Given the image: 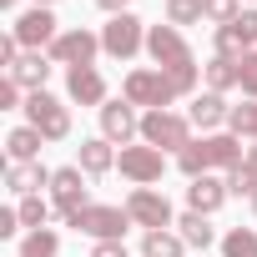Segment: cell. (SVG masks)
<instances>
[{"label":"cell","instance_id":"1","mask_svg":"<svg viewBox=\"0 0 257 257\" xmlns=\"http://www.w3.org/2000/svg\"><path fill=\"white\" fill-rule=\"evenodd\" d=\"M66 227H76V232H86L91 242H121L126 237V227H137L132 222V212L126 207H106V202H91V207H81Z\"/></svg>","mask_w":257,"mask_h":257},{"label":"cell","instance_id":"2","mask_svg":"<svg viewBox=\"0 0 257 257\" xmlns=\"http://www.w3.org/2000/svg\"><path fill=\"white\" fill-rule=\"evenodd\" d=\"M121 96L132 101V106H147V111H172V101H177L172 81H167L157 66H137L132 76L121 81Z\"/></svg>","mask_w":257,"mask_h":257},{"label":"cell","instance_id":"3","mask_svg":"<svg viewBox=\"0 0 257 257\" xmlns=\"http://www.w3.org/2000/svg\"><path fill=\"white\" fill-rule=\"evenodd\" d=\"M142 142L157 147V152H187V147H192V116L147 111V116H142Z\"/></svg>","mask_w":257,"mask_h":257},{"label":"cell","instance_id":"4","mask_svg":"<svg viewBox=\"0 0 257 257\" xmlns=\"http://www.w3.org/2000/svg\"><path fill=\"white\" fill-rule=\"evenodd\" d=\"M21 111H26V126H36L46 142H66V137H71V111H66V101H56L51 91H31Z\"/></svg>","mask_w":257,"mask_h":257},{"label":"cell","instance_id":"5","mask_svg":"<svg viewBox=\"0 0 257 257\" xmlns=\"http://www.w3.org/2000/svg\"><path fill=\"white\" fill-rule=\"evenodd\" d=\"M101 51L111 56V61H132L137 51H147V26L126 11V16H111L106 26H101Z\"/></svg>","mask_w":257,"mask_h":257},{"label":"cell","instance_id":"6","mask_svg":"<svg viewBox=\"0 0 257 257\" xmlns=\"http://www.w3.org/2000/svg\"><path fill=\"white\" fill-rule=\"evenodd\" d=\"M126 212H132V222L147 227V232H167V227H177V212H172V202H167L157 187H137L132 197H126Z\"/></svg>","mask_w":257,"mask_h":257},{"label":"cell","instance_id":"7","mask_svg":"<svg viewBox=\"0 0 257 257\" xmlns=\"http://www.w3.org/2000/svg\"><path fill=\"white\" fill-rule=\"evenodd\" d=\"M96 51H101V36H96V31H86V26H66L46 56H51L56 66H66V71H71V66H91V61H96Z\"/></svg>","mask_w":257,"mask_h":257},{"label":"cell","instance_id":"8","mask_svg":"<svg viewBox=\"0 0 257 257\" xmlns=\"http://www.w3.org/2000/svg\"><path fill=\"white\" fill-rule=\"evenodd\" d=\"M11 36L21 41V51H51L56 36H61V21L51 16V6H36V11H26V16L11 26Z\"/></svg>","mask_w":257,"mask_h":257},{"label":"cell","instance_id":"9","mask_svg":"<svg viewBox=\"0 0 257 257\" xmlns=\"http://www.w3.org/2000/svg\"><path fill=\"white\" fill-rule=\"evenodd\" d=\"M147 56L157 61V71H172V66L197 61L192 46H187V36H182L177 26H147Z\"/></svg>","mask_w":257,"mask_h":257},{"label":"cell","instance_id":"10","mask_svg":"<svg viewBox=\"0 0 257 257\" xmlns=\"http://www.w3.org/2000/svg\"><path fill=\"white\" fill-rule=\"evenodd\" d=\"M116 167H121L126 182L152 187V182H162V172H167V152H157V147H147V142H142V147H121Z\"/></svg>","mask_w":257,"mask_h":257},{"label":"cell","instance_id":"11","mask_svg":"<svg viewBox=\"0 0 257 257\" xmlns=\"http://www.w3.org/2000/svg\"><path fill=\"white\" fill-rule=\"evenodd\" d=\"M51 207L71 222L81 207H91V197H86V172L81 167H56V177H51Z\"/></svg>","mask_w":257,"mask_h":257},{"label":"cell","instance_id":"12","mask_svg":"<svg viewBox=\"0 0 257 257\" xmlns=\"http://www.w3.org/2000/svg\"><path fill=\"white\" fill-rule=\"evenodd\" d=\"M101 137L111 147H132V137H142V116H137V106L126 96H116V101L101 106Z\"/></svg>","mask_w":257,"mask_h":257},{"label":"cell","instance_id":"13","mask_svg":"<svg viewBox=\"0 0 257 257\" xmlns=\"http://www.w3.org/2000/svg\"><path fill=\"white\" fill-rule=\"evenodd\" d=\"M252 46H257V11H242L232 26H222V31H217V56L242 61Z\"/></svg>","mask_w":257,"mask_h":257},{"label":"cell","instance_id":"14","mask_svg":"<svg viewBox=\"0 0 257 257\" xmlns=\"http://www.w3.org/2000/svg\"><path fill=\"white\" fill-rule=\"evenodd\" d=\"M66 96L76 101V106H106V81H101V71L96 66H71L66 71Z\"/></svg>","mask_w":257,"mask_h":257},{"label":"cell","instance_id":"15","mask_svg":"<svg viewBox=\"0 0 257 257\" xmlns=\"http://www.w3.org/2000/svg\"><path fill=\"white\" fill-rule=\"evenodd\" d=\"M51 66H56V61H51L46 51H21V61H16L6 76H11V81H16L26 96H31V91H46V76H51Z\"/></svg>","mask_w":257,"mask_h":257},{"label":"cell","instance_id":"16","mask_svg":"<svg viewBox=\"0 0 257 257\" xmlns=\"http://www.w3.org/2000/svg\"><path fill=\"white\" fill-rule=\"evenodd\" d=\"M232 192H227V177H197L192 187H187V212H202V217H212V212H222V202H227Z\"/></svg>","mask_w":257,"mask_h":257},{"label":"cell","instance_id":"17","mask_svg":"<svg viewBox=\"0 0 257 257\" xmlns=\"http://www.w3.org/2000/svg\"><path fill=\"white\" fill-rule=\"evenodd\" d=\"M51 177L56 172H46L41 162H11L6 167V187L16 197H41V187H51Z\"/></svg>","mask_w":257,"mask_h":257},{"label":"cell","instance_id":"18","mask_svg":"<svg viewBox=\"0 0 257 257\" xmlns=\"http://www.w3.org/2000/svg\"><path fill=\"white\" fill-rule=\"evenodd\" d=\"M187 116H192V126H202V132H217V126H227L232 106H227V96H217V91H197Z\"/></svg>","mask_w":257,"mask_h":257},{"label":"cell","instance_id":"19","mask_svg":"<svg viewBox=\"0 0 257 257\" xmlns=\"http://www.w3.org/2000/svg\"><path fill=\"white\" fill-rule=\"evenodd\" d=\"M202 142H207L212 172H237V167H242V157H247L242 137H232V132H212V137H202Z\"/></svg>","mask_w":257,"mask_h":257},{"label":"cell","instance_id":"20","mask_svg":"<svg viewBox=\"0 0 257 257\" xmlns=\"http://www.w3.org/2000/svg\"><path fill=\"white\" fill-rule=\"evenodd\" d=\"M116 157H121V152H116L106 137H91V142H81V162H76V167H81L86 177H106V172L116 167Z\"/></svg>","mask_w":257,"mask_h":257},{"label":"cell","instance_id":"21","mask_svg":"<svg viewBox=\"0 0 257 257\" xmlns=\"http://www.w3.org/2000/svg\"><path fill=\"white\" fill-rule=\"evenodd\" d=\"M177 237H182L187 247H197V252H207L212 242H222V237L212 232V222H207L202 212H182V217H177Z\"/></svg>","mask_w":257,"mask_h":257},{"label":"cell","instance_id":"22","mask_svg":"<svg viewBox=\"0 0 257 257\" xmlns=\"http://www.w3.org/2000/svg\"><path fill=\"white\" fill-rule=\"evenodd\" d=\"M41 132H36V126H16V132L6 137V157L11 162H41Z\"/></svg>","mask_w":257,"mask_h":257},{"label":"cell","instance_id":"23","mask_svg":"<svg viewBox=\"0 0 257 257\" xmlns=\"http://www.w3.org/2000/svg\"><path fill=\"white\" fill-rule=\"evenodd\" d=\"M202 76H207V91H217V96L237 91V61H232V56H212V61L202 66Z\"/></svg>","mask_w":257,"mask_h":257},{"label":"cell","instance_id":"24","mask_svg":"<svg viewBox=\"0 0 257 257\" xmlns=\"http://www.w3.org/2000/svg\"><path fill=\"white\" fill-rule=\"evenodd\" d=\"M61 252V232L56 227H36L21 237V257H56Z\"/></svg>","mask_w":257,"mask_h":257},{"label":"cell","instance_id":"25","mask_svg":"<svg viewBox=\"0 0 257 257\" xmlns=\"http://www.w3.org/2000/svg\"><path fill=\"white\" fill-rule=\"evenodd\" d=\"M142 257H187V242L177 232H147L142 237Z\"/></svg>","mask_w":257,"mask_h":257},{"label":"cell","instance_id":"26","mask_svg":"<svg viewBox=\"0 0 257 257\" xmlns=\"http://www.w3.org/2000/svg\"><path fill=\"white\" fill-rule=\"evenodd\" d=\"M177 172H182V177H192V182H197V177H207V172H212L207 142H192L187 152H177Z\"/></svg>","mask_w":257,"mask_h":257},{"label":"cell","instance_id":"27","mask_svg":"<svg viewBox=\"0 0 257 257\" xmlns=\"http://www.w3.org/2000/svg\"><path fill=\"white\" fill-rule=\"evenodd\" d=\"M227 132H232V137H242V142H257V101H242V106H232V116H227Z\"/></svg>","mask_w":257,"mask_h":257},{"label":"cell","instance_id":"28","mask_svg":"<svg viewBox=\"0 0 257 257\" xmlns=\"http://www.w3.org/2000/svg\"><path fill=\"white\" fill-rule=\"evenodd\" d=\"M222 257H257V232H252V227L222 232Z\"/></svg>","mask_w":257,"mask_h":257},{"label":"cell","instance_id":"29","mask_svg":"<svg viewBox=\"0 0 257 257\" xmlns=\"http://www.w3.org/2000/svg\"><path fill=\"white\" fill-rule=\"evenodd\" d=\"M167 81H172V91H177V101L182 96H197V81H202V66L197 61H187V66H172V71H162Z\"/></svg>","mask_w":257,"mask_h":257},{"label":"cell","instance_id":"30","mask_svg":"<svg viewBox=\"0 0 257 257\" xmlns=\"http://www.w3.org/2000/svg\"><path fill=\"white\" fill-rule=\"evenodd\" d=\"M16 212H21V227H31V232H36V227H46V222H51V212H56V207H51L46 197H21V207H16Z\"/></svg>","mask_w":257,"mask_h":257},{"label":"cell","instance_id":"31","mask_svg":"<svg viewBox=\"0 0 257 257\" xmlns=\"http://www.w3.org/2000/svg\"><path fill=\"white\" fill-rule=\"evenodd\" d=\"M197 21H207L202 16V0H167V26H197Z\"/></svg>","mask_w":257,"mask_h":257},{"label":"cell","instance_id":"32","mask_svg":"<svg viewBox=\"0 0 257 257\" xmlns=\"http://www.w3.org/2000/svg\"><path fill=\"white\" fill-rule=\"evenodd\" d=\"M202 16L222 31V26H232V21L242 16V0H202Z\"/></svg>","mask_w":257,"mask_h":257},{"label":"cell","instance_id":"33","mask_svg":"<svg viewBox=\"0 0 257 257\" xmlns=\"http://www.w3.org/2000/svg\"><path fill=\"white\" fill-rule=\"evenodd\" d=\"M237 91H242L247 101H257V51H247V56L237 61Z\"/></svg>","mask_w":257,"mask_h":257},{"label":"cell","instance_id":"34","mask_svg":"<svg viewBox=\"0 0 257 257\" xmlns=\"http://www.w3.org/2000/svg\"><path fill=\"white\" fill-rule=\"evenodd\" d=\"M227 192L252 202V197H257V172H252V167H237V172H227Z\"/></svg>","mask_w":257,"mask_h":257},{"label":"cell","instance_id":"35","mask_svg":"<svg viewBox=\"0 0 257 257\" xmlns=\"http://www.w3.org/2000/svg\"><path fill=\"white\" fill-rule=\"evenodd\" d=\"M16 106H26V101H21V86L6 76V81H0V111H16Z\"/></svg>","mask_w":257,"mask_h":257},{"label":"cell","instance_id":"36","mask_svg":"<svg viewBox=\"0 0 257 257\" xmlns=\"http://www.w3.org/2000/svg\"><path fill=\"white\" fill-rule=\"evenodd\" d=\"M21 232V212L11 207V212H0V237H16Z\"/></svg>","mask_w":257,"mask_h":257},{"label":"cell","instance_id":"37","mask_svg":"<svg viewBox=\"0 0 257 257\" xmlns=\"http://www.w3.org/2000/svg\"><path fill=\"white\" fill-rule=\"evenodd\" d=\"M91 257H126V247H121V242H96Z\"/></svg>","mask_w":257,"mask_h":257},{"label":"cell","instance_id":"38","mask_svg":"<svg viewBox=\"0 0 257 257\" xmlns=\"http://www.w3.org/2000/svg\"><path fill=\"white\" fill-rule=\"evenodd\" d=\"M101 11H111V16H126V6H132V0H96Z\"/></svg>","mask_w":257,"mask_h":257},{"label":"cell","instance_id":"39","mask_svg":"<svg viewBox=\"0 0 257 257\" xmlns=\"http://www.w3.org/2000/svg\"><path fill=\"white\" fill-rule=\"evenodd\" d=\"M242 167H252V172H257V142L247 147V157H242Z\"/></svg>","mask_w":257,"mask_h":257},{"label":"cell","instance_id":"40","mask_svg":"<svg viewBox=\"0 0 257 257\" xmlns=\"http://www.w3.org/2000/svg\"><path fill=\"white\" fill-rule=\"evenodd\" d=\"M11 6H16V0H0V11H11Z\"/></svg>","mask_w":257,"mask_h":257},{"label":"cell","instance_id":"41","mask_svg":"<svg viewBox=\"0 0 257 257\" xmlns=\"http://www.w3.org/2000/svg\"><path fill=\"white\" fill-rule=\"evenodd\" d=\"M36 6H56V0H36Z\"/></svg>","mask_w":257,"mask_h":257},{"label":"cell","instance_id":"42","mask_svg":"<svg viewBox=\"0 0 257 257\" xmlns=\"http://www.w3.org/2000/svg\"><path fill=\"white\" fill-rule=\"evenodd\" d=\"M252 212H257V197H252Z\"/></svg>","mask_w":257,"mask_h":257}]
</instances>
